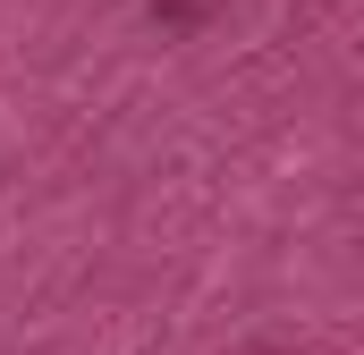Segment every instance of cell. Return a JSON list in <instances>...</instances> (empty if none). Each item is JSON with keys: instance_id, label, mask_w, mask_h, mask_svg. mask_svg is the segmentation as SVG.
I'll list each match as a JSON object with an SVG mask.
<instances>
[]
</instances>
